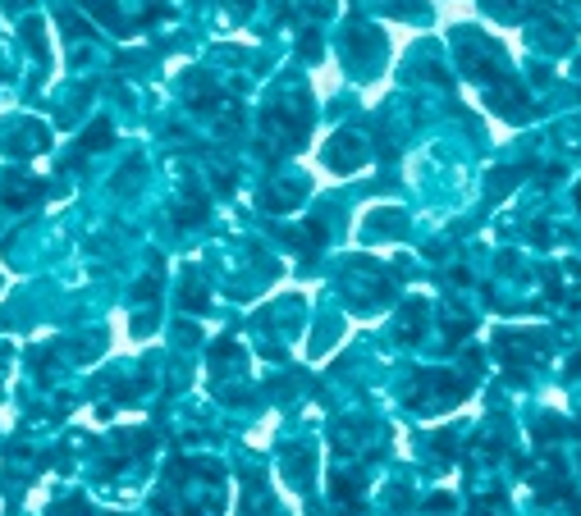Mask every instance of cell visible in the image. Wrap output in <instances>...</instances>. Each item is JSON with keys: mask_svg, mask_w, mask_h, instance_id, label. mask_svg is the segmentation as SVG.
I'll use <instances>...</instances> for the list:
<instances>
[{"mask_svg": "<svg viewBox=\"0 0 581 516\" xmlns=\"http://www.w3.org/2000/svg\"><path fill=\"white\" fill-rule=\"evenodd\" d=\"M183 83H188V88H183V97H188V106H197V110H206V106H215V97H220V92L211 88V78H206V74H188Z\"/></svg>", "mask_w": 581, "mask_h": 516, "instance_id": "cell-4", "label": "cell"}, {"mask_svg": "<svg viewBox=\"0 0 581 516\" xmlns=\"http://www.w3.org/2000/svg\"><path fill=\"white\" fill-rule=\"evenodd\" d=\"M83 5L97 15V24H106V28H115V33H133V28H138V24H129V19L119 15L115 0H83Z\"/></svg>", "mask_w": 581, "mask_h": 516, "instance_id": "cell-2", "label": "cell"}, {"mask_svg": "<svg viewBox=\"0 0 581 516\" xmlns=\"http://www.w3.org/2000/svg\"><path fill=\"white\" fill-rule=\"evenodd\" d=\"M110 142H115V129H110V119H92V129L78 138L74 156H92V151H106Z\"/></svg>", "mask_w": 581, "mask_h": 516, "instance_id": "cell-1", "label": "cell"}, {"mask_svg": "<svg viewBox=\"0 0 581 516\" xmlns=\"http://www.w3.org/2000/svg\"><path fill=\"white\" fill-rule=\"evenodd\" d=\"M326 165H330V170H339V174H348V170H358V165H362V156H358V147L344 138L339 147L330 142V151H326Z\"/></svg>", "mask_w": 581, "mask_h": 516, "instance_id": "cell-5", "label": "cell"}, {"mask_svg": "<svg viewBox=\"0 0 581 516\" xmlns=\"http://www.w3.org/2000/svg\"><path fill=\"white\" fill-rule=\"evenodd\" d=\"M33 197H42V183L37 179H28V174H10L5 179V201L10 206H28Z\"/></svg>", "mask_w": 581, "mask_h": 516, "instance_id": "cell-3", "label": "cell"}, {"mask_svg": "<svg viewBox=\"0 0 581 516\" xmlns=\"http://www.w3.org/2000/svg\"><path fill=\"white\" fill-rule=\"evenodd\" d=\"M24 37H28V51L47 60V42H42V28H37V19H28V24H24Z\"/></svg>", "mask_w": 581, "mask_h": 516, "instance_id": "cell-6", "label": "cell"}, {"mask_svg": "<svg viewBox=\"0 0 581 516\" xmlns=\"http://www.w3.org/2000/svg\"><path fill=\"white\" fill-rule=\"evenodd\" d=\"M60 24H65V33H88V24L74 15V5H60Z\"/></svg>", "mask_w": 581, "mask_h": 516, "instance_id": "cell-7", "label": "cell"}]
</instances>
